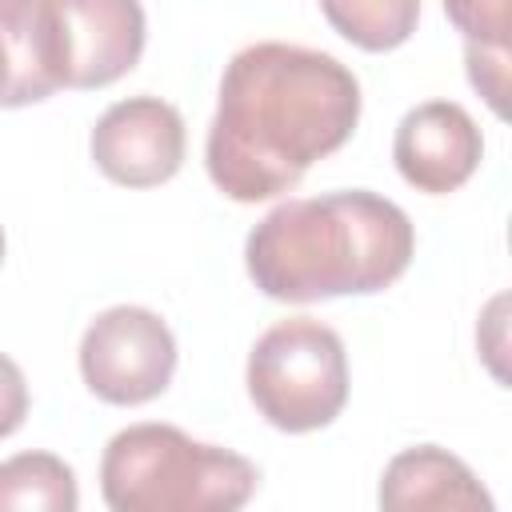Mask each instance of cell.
<instances>
[{"label":"cell","instance_id":"1","mask_svg":"<svg viewBox=\"0 0 512 512\" xmlns=\"http://www.w3.org/2000/svg\"><path fill=\"white\" fill-rule=\"evenodd\" d=\"M356 120L360 80L352 68L304 44L260 40L240 48L220 76L204 164L228 200H272L336 152Z\"/></svg>","mask_w":512,"mask_h":512},{"label":"cell","instance_id":"2","mask_svg":"<svg viewBox=\"0 0 512 512\" xmlns=\"http://www.w3.org/2000/svg\"><path fill=\"white\" fill-rule=\"evenodd\" d=\"M416 252L400 204L368 188L276 204L244 244L252 284L284 304L372 296L404 276Z\"/></svg>","mask_w":512,"mask_h":512},{"label":"cell","instance_id":"3","mask_svg":"<svg viewBox=\"0 0 512 512\" xmlns=\"http://www.w3.org/2000/svg\"><path fill=\"white\" fill-rule=\"evenodd\" d=\"M256 484L260 472L240 452L156 420L116 432L100 456V492L112 512H232Z\"/></svg>","mask_w":512,"mask_h":512},{"label":"cell","instance_id":"4","mask_svg":"<svg viewBox=\"0 0 512 512\" xmlns=\"http://www.w3.org/2000/svg\"><path fill=\"white\" fill-rule=\"evenodd\" d=\"M248 396L280 432H316L332 424L348 400L344 340L312 316L272 324L248 352Z\"/></svg>","mask_w":512,"mask_h":512},{"label":"cell","instance_id":"5","mask_svg":"<svg viewBox=\"0 0 512 512\" xmlns=\"http://www.w3.org/2000/svg\"><path fill=\"white\" fill-rule=\"evenodd\" d=\"M176 372L172 328L140 304L104 308L80 340V376L104 404L136 408L156 400Z\"/></svg>","mask_w":512,"mask_h":512},{"label":"cell","instance_id":"6","mask_svg":"<svg viewBox=\"0 0 512 512\" xmlns=\"http://www.w3.org/2000/svg\"><path fill=\"white\" fill-rule=\"evenodd\" d=\"M96 168L124 188H152L180 172L184 164V116L160 96L116 100L92 128Z\"/></svg>","mask_w":512,"mask_h":512},{"label":"cell","instance_id":"7","mask_svg":"<svg viewBox=\"0 0 512 512\" xmlns=\"http://www.w3.org/2000/svg\"><path fill=\"white\" fill-rule=\"evenodd\" d=\"M64 52V88H104L144 52L140 0H52Z\"/></svg>","mask_w":512,"mask_h":512},{"label":"cell","instance_id":"8","mask_svg":"<svg viewBox=\"0 0 512 512\" xmlns=\"http://www.w3.org/2000/svg\"><path fill=\"white\" fill-rule=\"evenodd\" d=\"M480 156L484 136L468 108L456 100H424L396 124L392 160L416 192H456L480 168Z\"/></svg>","mask_w":512,"mask_h":512},{"label":"cell","instance_id":"9","mask_svg":"<svg viewBox=\"0 0 512 512\" xmlns=\"http://www.w3.org/2000/svg\"><path fill=\"white\" fill-rule=\"evenodd\" d=\"M0 52L8 64L4 108L36 104L64 88V52L52 0H0Z\"/></svg>","mask_w":512,"mask_h":512},{"label":"cell","instance_id":"10","mask_svg":"<svg viewBox=\"0 0 512 512\" xmlns=\"http://www.w3.org/2000/svg\"><path fill=\"white\" fill-rule=\"evenodd\" d=\"M376 500L388 512H424V508L492 512V496L480 488L472 468L436 444H416L392 456L380 476Z\"/></svg>","mask_w":512,"mask_h":512},{"label":"cell","instance_id":"11","mask_svg":"<svg viewBox=\"0 0 512 512\" xmlns=\"http://www.w3.org/2000/svg\"><path fill=\"white\" fill-rule=\"evenodd\" d=\"M76 472L52 452H20L0 464V512H76Z\"/></svg>","mask_w":512,"mask_h":512},{"label":"cell","instance_id":"12","mask_svg":"<svg viewBox=\"0 0 512 512\" xmlns=\"http://www.w3.org/2000/svg\"><path fill=\"white\" fill-rule=\"evenodd\" d=\"M324 20L364 52L400 48L420 20V0H320Z\"/></svg>","mask_w":512,"mask_h":512},{"label":"cell","instance_id":"13","mask_svg":"<svg viewBox=\"0 0 512 512\" xmlns=\"http://www.w3.org/2000/svg\"><path fill=\"white\" fill-rule=\"evenodd\" d=\"M444 12L456 24V32H464L468 44L508 48L512 0H444Z\"/></svg>","mask_w":512,"mask_h":512},{"label":"cell","instance_id":"14","mask_svg":"<svg viewBox=\"0 0 512 512\" xmlns=\"http://www.w3.org/2000/svg\"><path fill=\"white\" fill-rule=\"evenodd\" d=\"M468 60V80L472 88L488 100L496 116L508 112V48H488V44H464Z\"/></svg>","mask_w":512,"mask_h":512},{"label":"cell","instance_id":"15","mask_svg":"<svg viewBox=\"0 0 512 512\" xmlns=\"http://www.w3.org/2000/svg\"><path fill=\"white\" fill-rule=\"evenodd\" d=\"M28 416V384L16 360L0 352V440L12 436Z\"/></svg>","mask_w":512,"mask_h":512},{"label":"cell","instance_id":"16","mask_svg":"<svg viewBox=\"0 0 512 512\" xmlns=\"http://www.w3.org/2000/svg\"><path fill=\"white\" fill-rule=\"evenodd\" d=\"M4 96H8V64H4V52H0V108H4Z\"/></svg>","mask_w":512,"mask_h":512},{"label":"cell","instance_id":"17","mask_svg":"<svg viewBox=\"0 0 512 512\" xmlns=\"http://www.w3.org/2000/svg\"><path fill=\"white\" fill-rule=\"evenodd\" d=\"M0 260H4V232H0Z\"/></svg>","mask_w":512,"mask_h":512}]
</instances>
